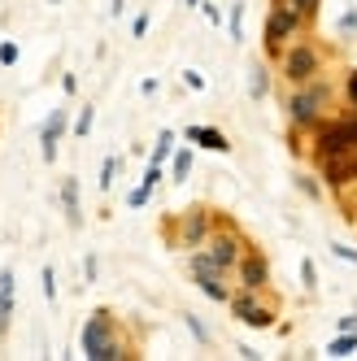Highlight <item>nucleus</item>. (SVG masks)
I'll return each mask as SVG.
<instances>
[{
  "instance_id": "obj_1",
  "label": "nucleus",
  "mask_w": 357,
  "mask_h": 361,
  "mask_svg": "<svg viewBox=\"0 0 357 361\" xmlns=\"http://www.w3.org/2000/svg\"><path fill=\"white\" fill-rule=\"evenodd\" d=\"M284 109H288V122H292V131H318V126L327 118H336V83L327 79V74H318V79L310 83H296L284 100Z\"/></svg>"
},
{
  "instance_id": "obj_2",
  "label": "nucleus",
  "mask_w": 357,
  "mask_h": 361,
  "mask_svg": "<svg viewBox=\"0 0 357 361\" xmlns=\"http://www.w3.org/2000/svg\"><path fill=\"white\" fill-rule=\"evenodd\" d=\"M79 348H83L87 361H122V357H131V348L118 340V322H114L109 309H96V314L83 322Z\"/></svg>"
},
{
  "instance_id": "obj_3",
  "label": "nucleus",
  "mask_w": 357,
  "mask_h": 361,
  "mask_svg": "<svg viewBox=\"0 0 357 361\" xmlns=\"http://www.w3.org/2000/svg\"><path fill=\"white\" fill-rule=\"evenodd\" d=\"M279 61V74H284V83L288 87H296V83H310V79H318V74L327 70V53H322V44L318 39H292L284 53L274 57Z\"/></svg>"
},
{
  "instance_id": "obj_4",
  "label": "nucleus",
  "mask_w": 357,
  "mask_h": 361,
  "mask_svg": "<svg viewBox=\"0 0 357 361\" xmlns=\"http://www.w3.org/2000/svg\"><path fill=\"white\" fill-rule=\"evenodd\" d=\"M226 309H231V318L248 331H270L274 318H279V300L270 296V288H236V296L226 300Z\"/></svg>"
},
{
  "instance_id": "obj_5",
  "label": "nucleus",
  "mask_w": 357,
  "mask_h": 361,
  "mask_svg": "<svg viewBox=\"0 0 357 361\" xmlns=\"http://www.w3.org/2000/svg\"><path fill=\"white\" fill-rule=\"evenodd\" d=\"M218 226V218H214V209H205V204H192V209H183L174 222H166V244L170 248H205V240H210V231Z\"/></svg>"
},
{
  "instance_id": "obj_6",
  "label": "nucleus",
  "mask_w": 357,
  "mask_h": 361,
  "mask_svg": "<svg viewBox=\"0 0 357 361\" xmlns=\"http://www.w3.org/2000/svg\"><path fill=\"white\" fill-rule=\"evenodd\" d=\"M310 144H314V161L331 157V152H349V148H357V109L327 118L318 131H314Z\"/></svg>"
},
{
  "instance_id": "obj_7",
  "label": "nucleus",
  "mask_w": 357,
  "mask_h": 361,
  "mask_svg": "<svg viewBox=\"0 0 357 361\" xmlns=\"http://www.w3.org/2000/svg\"><path fill=\"white\" fill-rule=\"evenodd\" d=\"M305 31V22L296 18V9L288 5V0H274L270 5V13H266V27H262V44H266V53L270 57H279L284 48L296 39Z\"/></svg>"
},
{
  "instance_id": "obj_8",
  "label": "nucleus",
  "mask_w": 357,
  "mask_h": 361,
  "mask_svg": "<svg viewBox=\"0 0 357 361\" xmlns=\"http://www.w3.org/2000/svg\"><path fill=\"white\" fill-rule=\"evenodd\" d=\"M188 270H192V279H196V288L205 292L210 300L226 305V300L236 296V288L226 283L231 274H226V270H218V266L210 262V252H205V248H192V252H188Z\"/></svg>"
},
{
  "instance_id": "obj_9",
  "label": "nucleus",
  "mask_w": 357,
  "mask_h": 361,
  "mask_svg": "<svg viewBox=\"0 0 357 361\" xmlns=\"http://www.w3.org/2000/svg\"><path fill=\"white\" fill-rule=\"evenodd\" d=\"M244 248H248V240L240 235V231H236L231 222H218V226L210 231V240H205V252H210V262H214L218 270H226V274H236V266H240Z\"/></svg>"
},
{
  "instance_id": "obj_10",
  "label": "nucleus",
  "mask_w": 357,
  "mask_h": 361,
  "mask_svg": "<svg viewBox=\"0 0 357 361\" xmlns=\"http://www.w3.org/2000/svg\"><path fill=\"white\" fill-rule=\"evenodd\" d=\"M236 288H270V262H266V252H258V248H244V257H240V266H236Z\"/></svg>"
},
{
  "instance_id": "obj_11",
  "label": "nucleus",
  "mask_w": 357,
  "mask_h": 361,
  "mask_svg": "<svg viewBox=\"0 0 357 361\" xmlns=\"http://www.w3.org/2000/svg\"><path fill=\"white\" fill-rule=\"evenodd\" d=\"M66 126H70V114L66 109H53V114H48V122L40 126V152H44V161H57V144L66 135Z\"/></svg>"
},
{
  "instance_id": "obj_12",
  "label": "nucleus",
  "mask_w": 357,
  "mask_h": 361,
  "mask_svg": "<svg viewBox=\"0 0 357 361\" xmlns=\"http://www.w3.org/2000/svg\"><path fill=\"white\" fill-rule=\"evenodd\" d=\"M183 140H188V144H200V148H210V152H226V148H231V140H226L218 126H188Z\"/></svg>"
},
{
  "instance_id": "obj_13",
  "label": "nucleus",
  "mask_w": 357,
  "mask_h": 361,
  "mask_svg": "<svg viewBox=\"0 0 357 361\" xmlns=\"http://www.w3.org/2000/svg\"><path fill=\"white\" fill-rule=\"evenodd\" d=\"M61 209H66V222L79 231L83 226V204H79V178H61Z\"/></svg>"
},
{
  "instance_id": "obj_14",
  "label": "nucleus",
  "mask_w": 357,
  "mask_h": 361,
  "mask_svg": "<svg viewBox=\"0 0 357 361\" xmlns=\"http://www.w3.org/2000/svg\"><path fill=\"white\" fill-rule=\"evenodd\" d=\"M13 318V270H0V335L9 331Z\"/></svg>"
},
{
  "instance_id": "obj_15",
  "label": "nucleus",
  "mask_w": 357,
  "mask_h": 361,
  "mask_svg": "<svg viewBox=\"0 0 357 361\" xmlns=\"http://www.w3.org/2000/svg\"><path fill=\"white\" fill-rule=\"evenodd\" d=\"M248 96L253 100H266L270 96V70H266V61H253L248 66Z\"/></svg>"
},
{
  "instance_id": "obj_16",
  "label": "nucleus",
  "mask_w": 357,
  "mask_h": 361,
  "mask_svg": "<svg viewBox=\"0 0 357 361\" xmlns=\"http://www.w3.org/2000/svg\"><path fill=\"white\" fill-rule=\"evenodd\" d=\"M322 353L327 357H357V335L353 331H336V340H331Z\"/></svg>"
},
{
  "instance_id": "obj_17",
  "label": "nucleus",
  "mask_w": 357,
  "mask_h": 361,
  "mask_svg": "<svg viewBox=\"0 0 357 361\" xmlns=\"http://www.w3.org/2000/svg\"><path fill=\"white\" fill-rule=\"evenodd\" d=\"M170 174H174V183H188V174H192V148H174Z\"/></svg>"
},
{
  "instance_id": "obj_18",
  "label": "nucleus",
  "mask_w": 357,
  "mask_h": 361,
  "mask_svg": "<svg viewBox=\"0 0 357 361\" xmlns=\"http://www.w3.org/2000/svg\"><path fill=\"white\" fill-rule=\"evenodd\" d=\"M174 140H178L174 131H162V135H157V144H152V161H157V166H166V161L174 157Z\"/></svg>"
},
{
  "instance_id": "obj_19",
  "label": "nucleus",
  "mask_w": 357,
  "mask_h": 361,
  "mask_svg": "<svg viewBox=\"0 0 357 361\" xmlns=\"http://www.w3.org/2000/svg\"><path fill=\"white\" fill-rule=\"evenodd\" d=\"M301 288H305V296L318 292V266H314V257H301Z\"/></svg>"
},
{
  "instance_id": "obj_20",
  "label": "nucleus",
  "mask_w": 357,
  "mask_h": 361,
  "mask_svg": "<svg viewBox=\"0 0 357 361\" xmlns=\"http://www.w3.org/2000/svg\"><path fill=\"white\" fill-rule=\"evenodd\" d=\"M118 170H122V157H105V166H100V178H96V188H100V192H109V188H114V178H118Z\"/></svg>"
},
{
  "instance_id": "obj_21",
  "label": "nucleus",
  "mask_w": 357,
  "mask_h": 361,
  "mask_svg": "<svg viewBox=\"0 0 357 361\" xmlns=\"http://www.w3.org/2000/svg\"><path fill=\"white\" fill-rule=\"evenodd\" d=\"M322 188H327V183H318L314 174H296V192H305V196H310V200H322V196H327Z\"/></svg>"
},
{
  "instance_id": "obj_22",
  "label": "nucleus",
  "mask_w": 357,
  "mask_h": 361,
  "mask_svg": "<svg viewBox=\"0 0 357 361\" xmlns=\"http://www.w3.org/2000/svg\"><path fill=\"white\" fill-rule=\"evenodd\" d=\"M288 5L296 9V18L305 22V27H310V22L318 18V9H322V0H288Z\"/></svg>"
},
{
  "instance_id": "obj_23",
  "label": "nucleus",
  "mask_w": 357,
  "mask_h": 361,
  "mask_svg": "<svg viewBox=\"0 0 357 361\" xmlns=\"http://www.w3.org/2000/svg\"><path fill=\"white\" fill-rule=\"evenodd\" d=\"M226 31H231V39H236V44L244 39V5H240V0L231 5V18H226Z\"/></svg>"
},
{
  "instance_id": "obj_24",
  "label": "nucleus",
  "mask_w": 357,
  "mask_h": 361,
  "mask_svg": "<svg viewBox=\"0 0 357 361\" xmlns=\"http://www.w3.org/2000/svg\"><path fill=\"white\" fill-rule=\"evenodd\" d=\"M92 122H96V109H92V105H83V109H79V118H74V135L83 140V135L92 131Z\"/></svg>"
},
{
  "instance_id": "obj_25",
  "label": "nucleus",
  "mask_w": 357,
  "mask_h": 361,
  "mask_svg": "<svg viewBox=\"0 0 357 361\" xmlns=\"http://www.w3.org/2000/svg\"><path fill=\"white\" fill-rule=\"evenodd\" d=\"M40 283H44V300H48V305H57V274H53V266H44Z\"/></svg>"
},
{
  "instance_id": "obj_26",
  "label": "nucleus",
  "mask_w": 357,
  "mask_h": 361,
  "mask_svg": "<svg viewBox=\"0 0 357 361\" xmlns=\"http://www.w3.org/2000/svg\"><path fill=\"white\" fill-rule=\"evenodd\" d=\"M340 204H344V218H349V222H357V183L340 192Z\"/></svg>"
},
{
  "instance_id": "obj_27",
  "label": "nucleus",
  "mask_w": 357,
  "mask_h": 361,
  "mask_svg": "<svg viewBox=\"0 0 357 361\" xmlns=\"http://www.w3.org/2000/svg\"><path fill=\"white\" fill-rule=\"evenodd\" d=\"M183 322H188V331L196 335V344H210V331H205V322H200L196 314H183Z\"/></svg>"
},
{
  "instance_id": "obj_28",
  "label": "nucleus",
  "mask_w": 357,
  "mask_h": 361,
  "mask_svg": "<svg viewBox=\"0 0 357 361\" xmlns=\"http://www.w3.org/2000/svg\"><path fill=\"white\" fill-rule=\"evenodd\" d=\"M344 105H349V109H357V70H349V74H344Z\"/></svg>"
},
{
  "instance_id": "obj_29",
  "label": "nucleus",
  "mask_w": 357,
  "mask_h": 361,
  "mask_svg": "<svg viewBox=\"0 0 357 361\" xmlns=\"http://www.w3.org/2000/svg\"><path fill=\"white\" fill-rule=\"evenodd\" d=\"M331 257L344 266H357V248H349V244H331Z\"/></svg>"
},
{
  "instance_id": "obj_30",
  "label": "nucleus",
  "mask_w": 357,
  "mask_h": 361,
  "mask_svg": "<svg viewBox=\"0 0 357 361\" xmlns=\"http://www.w3.org/2000/svg\"><path fill=\"white\" fill-rule=\"evenodd\" d=\"M148 196H152V192L140 183V188H131V192H126V204H131V209H144V204H148Z\"/></svg>"
},
{
  "instance_id": "obj_31",
  "label": "nucleus",
  "mask_w": 357,
  "mask_h": 361,
  "mask_svg": "<svg viewBox=\"0 0 357 361\" xmlns=\"http://www.w3.org/2000/svg\"><path fill=\"white\" fill-rule=\"evenodd\" d=\"M140 183H144V188L152 192V188L162 183V166H157V161H148V170H144V178H140Z\"/></svg>"
},
{
  "instance_id": "obj_32",
  "label": "nucleus",
  "mask_w": 357,
  "mask_h": 361,
  "mask_svg": "<svg viewBox=\"0 0 357 361\" xmlns=\"http://www.w3.org/2000/svg\"><path fill=\"white\" fill-rule=\"evenodd\" d=\"M13 61H18V44L5 39V44H0V66H13Z\"/></svg>"
},
{
  "instance_id": "obj_33",
  "label": "nucleus",
  "mask_w": 357,
  "mask_h": 361,
  "mask_svg": "<svg viewBox=\"0 0 357 361\" xmlns=\"http://www.w3.org/2000/svg\"><path fill=\"white\" fill-rule=\"evenodd\" d=\"M148 22H152V13H140V18L131 22V35H135V39H144V35H148Z\"/></svg>"
},
{
  "instance_id": "obj_34",
  "label": "nucleus",
  "mask_w": 357,
  "mask_h": 361,
  "mask_svg": "<svg viewBox=\"0 0 357 361\" xmlns=\"http://www.w3.org/2000/svg\"><path fill=\"white\" fill-rule=\"evenodd\" d=\"M340 35H357V9H349V13L340 18Z\"/></svg>"
},
{
  "instance_id": "obj_35",
  "label": "nucleus",
  "mask_w": 357,
  "mask_h": 361,
  "mask_svg": "<svg viewBox=\"0 0 357 361\" xmlns=\"http://www.w3.org/2000/svg\"><path fill=\"white\" fill-rule=\"evenodd\" d=\"M183 83H188L192 92H205V79H200V74H196V70H183Z\"/></svg>"
},
{
  "instance_id": "obj_36",
  "label": "nucleus",
  "mask_w": 357,
  "mask_h": 361,
  "mask_svg": "<svg viewBox=\"0 0 357 361\" xmlns=\"http://www.w3.org/2000/svg\"><path fill=\"white\" fill-rule=\"evenodd\" d=\"M336 331H353V335H357V309H353L349 318H340V322H336Z\"/></svg>"
},
{
  "instance_id": "obj_37",
  "label": "nucleus",
  "mask_w": 357,
  "mask_h": 361,
  "mask_svg": "<svg viewBox=\"0 0 357 361\" xmlns=\"http://www.w3.org/2000/svg\"><path fill=\"white\" fill-rule=\"evenodd\" d=\"M200 9H205V18L214 22V27H218V22H222V9H218V5H205V0H200Z\"/></svg>"
},
{
  "instance_id": "obj_38",
  "label": "nucleus",
  "mask_w": 357,
  "mask_h": 361,
  "mask_svg": "<svg viewBox=\"0 0 357 361\" xmlns=\"http://www.w3.org/2000/svg\"><path fill=\"white\" fill-rule=\"evenodd\" d=\"M236 353H240V357H244V361H253V357H262V353H258V348H248V344H236Z\"/></svg>"
},
{
  "instance_id": "obj_39",
  "label": "nucleus",
  "mask_w": 357,
  "mask_h": 361,
  "mask_svg": "<svg viewBox=\"0 0 357 361\" xmlns=\"http://www.w3.org/2000/svg\"><path fill=\"white\" fill-rule=\"evenodd\" d=\"M122 9H126V0H109V13L114 18H122Z\"/></svg>"
},
{
  "instance_id": "obj_40",
  "label": "nucleus",
  "mask_w": 357,
  "mask_h": 361,
  "mask_svg": "<svg viewBox=\"0 0 357 361\" xmlns=\"http://www.w3.org/2000/svg\"><path fill=\"white\" fill-rule=\"evenodd\" d=\"M183 5H188V9H196V5H200V0H183Z\"/></svg>"
},
{
  "instance_id": "obj_41",
  "label": "nucleus",
  "mask_w": 357,
  "mask_h": 361,
  "mask_svg": "<svg viewBox=\"0 0 357 361\" xmlns=\"http://www.w3.org/2000/svg\"><path fill=\"white\" fill-rule=\"evenodd\" d=\"M48 5H61V0H48Z\"/></svg>"
}]
</instances>
